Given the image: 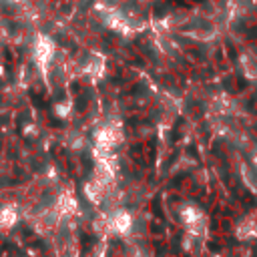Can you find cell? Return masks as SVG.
<instances>
[{
    "instance_id": "6",
    "label": "cell",
    "mask_w": 257,
    "mask_h": 257,
    "mask_svg": "<svg viewBox=\"0 0 257 257\" xmlns=\"http://www.w3.org/2000/svg\"><path fill=\"white\" fill-rule=\"evenodd\" d=\"M253 163H255V167H257V155H255V157H253Z\"/></svg>"
},
{
    "instance_id": "1",
    "label": "cell",
    "mask_w": 257,
    "mask_h": 257,
    "mask_svg": "<svg viewBox=\"0 0 257 257\" xmlns=\"http://www.w3.org/2000/svg\"><path fill=\"white\" fill-rule=\"evenodd\" d=\"M108 227H110V231H114L116 235H133L135 217H133L126 209H118V211H114V213L110 215Z\"/></svg>"
},
{
    "instance_id": "2",
    "label": "cell",
    "mask_w": 257,
    "mask_h": 257,
    "mask_svg": "<svg viewBox=\"0 0 257 257\" xmlns=\"http://www.w3.org/2000/svg\"><path fill=\"white\" fill-rule=\"evenodd\" d=\"M96 141H98V147H100V149L110 151L112 147H116V145L122 141V131L116 128V126H104V128L98 133Z\"/></svg>"
},
{
    "instance_id": "4",
    "label": "cell",
    "mask_w": 257,
    "mask_h": 257,
    "mask_svg": "<svg viewBox=\"0 0 257 257\" xmlns=\"http://www.w3.org/2000/svg\"><path fill=\"white\" fill-rule=\"evenodd\" d=\"M241 175H243V181L245 185L257 193V167H249V165H243L241 167Z\"/></svg>"
},
{
    "instance_id": "3",
    "label": "cell",
    "mask_w": 257,
    "mask_h": 257,
    "mask_svg": "<svg viewBox=\"0 0 257 257\" xmlns=\"http://www.w3.org/2000/svg\"><path fill=\"white\" fill-rule=\"evenodd\" d=\"M235 235H237V239H241V241L255 239V237H257V217H247V219H243V221L237 225Z\"/></svg>"
},
{
    "instance_id": "5",
    "label": "cell",
    "mask_w": 257,
    "mask_h": 257,
    "mask_svg": "<svg viewBox=\"0 0 257 257\" xmlns=\"http://www.w3.org/2000/svg\"><path fill=\"white\" fill-rule=\"evenodd\" d=\"M243 70L249 78H257V62H253L249 58H243Z\"/></svg>"
}]
</instances>
